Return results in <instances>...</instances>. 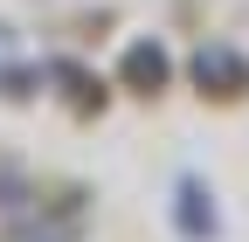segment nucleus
Instances as JSON below:
<instances>
[{
    "instance_id": "obj_1",
    "label": "nucleus",
    "mask_w": 249,
    "mask_h": 242,
    "mask_svg": "<svg viewBox=\"0 0 249 242\" xmlns=\"http://www.w3.org/2000/svg\"><path fill=\"white\" fill-rule=\"evenodd\" d=\"M124 83H139V90H160V83H166V55L152 49V42H139L132 55H124Z\"/></svg>"
},
{
    "instance_id": "obj_2",
    "label": "nucleus",
    "mask_w": 249,
    "mask_h": 242,
    "mask_svg": "<svg viewBox=\"0 0 249 242\" xmlns=\"http://www.w3.org/2000/svg\"><path fill=\"white\" fill-rule=\"evenodd\" d=\"M194 69H201V83H229V97H235L242 83H249V69L235 63L229 49H201V63H194Z\"/></svg>"
}]
</instances>
